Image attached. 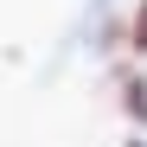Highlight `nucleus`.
I'll return each instance as SVG.
<instances>
[{"instance_id": "nucleus-1", "label": "nucleus", "mask_w": 147, "mask_h": 147, "mask_svg": "<svg viewBox=\"0 0 147 147\" xmlns=\"http://www.w3.org/2000/svg\"><path fill=\"white\" fill-rule=\"evenodd\" d=\"M128 51H134V58H147V0L134 7V26H128Z\"/></svg>"}, {"instance_id": "nucleus-2", "label": "nucleus", "mask_w": 147, "mask_h": 147, "mask_svg": "<svg viewBox=\"0 0 147 147\" xmlns=\"http://www.w3.org/2000/svg\"><path fill=\"white\" fill-rule=\"evenodd\" d=\"M134 147H141V141H134Z\"/></svg>"}]
</instances>
